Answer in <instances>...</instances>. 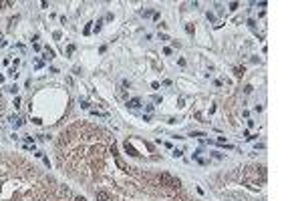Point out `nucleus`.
<instances>
[{
	"label": "nucleus",
	"mask_w": 302,
	"mask_h": 201,
	"mask_svg": "<svg viewBox=\"0 0 302 201\" xmlns=\"http://www.w3.org/2000/svg\"><path fill=\"white\" fill-rule=\"evenodd\" d=\"M159 183H163L165 187H173V177L169 173H161L159 175Z\"/></svg>",
	"instance_id": "1"
},
{
	"label": "nucleus",
	"mask_w": 302,
	"mask_h": 201,
	"mask_svg": "<svg viewBox=\"0 0 302 201\" xmlns=\"http://www.w3.org/2000/svg\"><path fill=\"white\" fill-rule=\"evenodd\" d=\"M95 197H97V201H111V195L107 191H103V189L95 191Z\"/></svg>",
	"instance_id": "2"
},
{
	"label": "nucleus",
	"mask_w": 302,
	"mask_h": 201,
	"mask_svg": "<svg viewBox=\"0 0 302 201\" xmlns=\"http://www.w3.org/2000/svg\"><path fill=\"white\" fill-rule=\"evenodd\" d=\"M234 75H236L238 79H242V77H244V67H236V69H234Z\"/></svg>",
	"instance_id": "3"
},
{
	"label": "nucleus",
	"mask_w": 302,
	"mask_h": 201,
	"mask_svg": "<svg viewBox=\"0 0 302 201\" xmlns=\"http://www.w3.org/2000/svg\"><path fill=\"white\" fill-rule=\"evenodd\" d=\"M127 105H129L131 109H137V107L141 105V101H139V99H131V101H129V103H127Z\"/></svg>",
	"instance_id": "4"
},
{
	"label": "nucleus",
	"mask_w": 302,
	"mask_h": 201,
	"mask_svg": "<svg viewBox=\"0 0 302 201\" xmlns=\"http://www.w3.org/2000/svg\"><path fill=\"white\" fill-rule=\"evenodd\" d=\"M185 30H187L189 34H193V26H191V24H185Z\"/></svg>",
	"instance_id": "5"
},
{
	"label": "nucleus",
	"mask_w": 302,
	"mask_h": 201,
	"mask_svg": "<svg viewBox=\"0 0 302 201\" xmlns=\"http://www.w3.org/2000/svg\"><path fill=\"white\" fill-rule=\"evenodd\" d=\"M8 6H12V2H0V8H8Z\"/></svg>",
	"instance_id": "6"
},
{
	"label": "nucleus",
	"mask_w": 302,
	"mask_h": 201,
	"mask_svg": "<svg viewBox=\"0 0 302 201\" xmlns=\"http://www.w3.org/2000/svg\"><path fill=\"white\" fill-rule=\"evenodd\" d=\"M109 153H113V157H117V149H115V145H113V147L109 149Z\"/></svg>",
	"instance_id": "7"
},
{
	"label": "nucleus",
	"mask_w": 302,
	"mask_h": 201,
	"mask_svg": "<svg viewBox=\"0 0 302 201\" xmlns=\"http://www.w3.org/2000/svg\"><path fill=\"white\" fill-rule=\"evenodd\" d=\"M75 201H87V199L83 197V195H77V197H75Z\"/></svg>",
	"instance_id": "8"
}]
</instances>
